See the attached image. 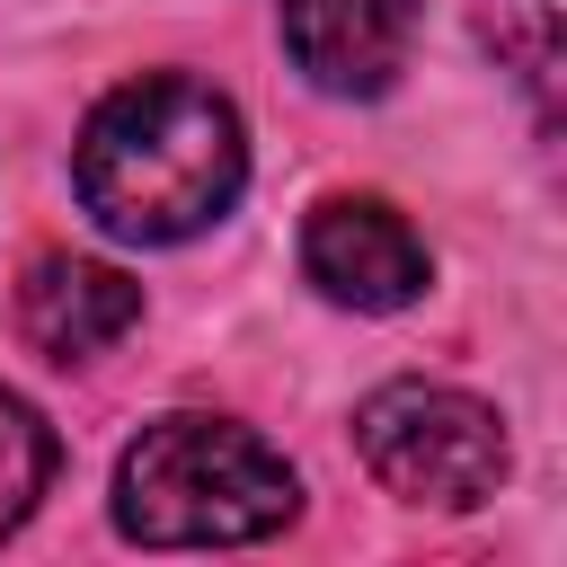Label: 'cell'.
I'll list each match as a JSON object with an SVG mask.
<instances>
[{
    "label": "cell",
    "mask_w": 567,
    "mask_h": 567,
    "mask_svg": "<svg viewBox=\"0 0 567 567\" xmlns=\"http://www.w3.org/2000/svg\"><path fill=\"white\" fill-rule=\"evenodd\" d=\"M44 478H53V425H44L18 390H0V540L35 514Z\"/></svg>",
    "instance_id": "obj_7"
},
{
    "label": "cell",
    "mask_w": 567,
    "mask_h": 567,
    "mask_svg": "<svg viewBox=\"0 0 567 567\" xmlns=\"http://www.w3.org/2000/svg\"><path fill=\"white\" fill-rule=\"evenodd\" d=\"M71 186L115 239H142V248L195 239L248 186L239 106L186 71H142L115 97H97V115L80 124Z\"/></svg>",
    "instance_id": "obj_1"
},
{
    "label": "cell",
    "mask_w": 567,
    "mask_h": 567,
    "mask_svg": "<svg viewBox=\"0 0 567 567\" xmlns=\"http://www.w3.org/2000/svg\"><path fill=\"white\" fill-rule=\"evenodd\" d=\"M301 266L346 310H408L425 292V239L381 195H328V204H310Z\"/></svg>",
    "instance_id": "obj_4"
},
{
    "label": "cell",
    "mask_w": 567,
    "mask_h": 567,
    "mask_svg": "<svg viewBox=\"0 0 567 567\" xmlns=\"http://www.w3.org/2000/svg\"><path fill=\"white\" fill-rule=\"evenodd\" d=\"M478 27H487V44L532 80V97H549V80H558V0H487Z\"/></svg>",
    "instance_id": "obj_8"
},
{
    "label": "cell",
    "mask_w": 567,
    "mask_h": 567,
    "mask_svg": "<svg viewBox=\"0 0 567 567\" xmlns=\"http://www.w3.org/2000/svg\"><path fill=\"white\" fill-rule=\"evenodd\" d=\"M301 505L284 452L230 416H159L115 470V523L151 549H230L284 532Z\"/></svg>",
    "instance_id": "obj_2"
},
{
    "label": "cell",
    "mask_w": 567,
    "mask_h": 567,
    "mask_svg": "<svg viewBox=\"0 0 567 567\" xmlns=\"http://www.w3.org/2000/svg\"><path fill=\"white\" fill-rule=\"evenodd\" d=\"M416 0H284V44L328 97H381L408 62Z\"/></svg>",
    "instance_id": "obj_5"
},
{
    "label": "cell",
    "mask_w": 567,
    "mask_h": 567,
    "mask_svg": "<svg viewBox=\"0 0 567 567\" xmlns=\"http://www.w3.org/2000/svg\"><path fill=\"white\" fill-rule=\"evenodd\" d=\"M142 319V284L97 257H35L18 284V328L44 363H89Z\"/></svg>",
    "instance_id": "obj_6"
},
{
    "label": "cell",
    "mask_w": 567,
    "mask_h": 567,
    "mask_svg": "<svg viewBox=\"0 0 567 567\" xmlns=\"http://www.w3.org/2000/svg\"><path fill=\"white\" fill-rule=\"evenodd\" d=\"M354 452L399 505L470 514L505 487V416L443 381H390L354 408Z\"/></svg>",
    "instance_id": "obj_3"
}]
</instances>
